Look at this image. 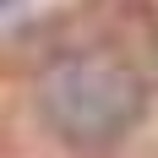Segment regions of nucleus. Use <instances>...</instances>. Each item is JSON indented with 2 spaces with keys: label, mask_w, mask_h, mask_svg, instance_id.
I'll return each mask as SVG.
<instances>
[{
  "label": "nucleus",
  "mask_w": 158,
  "mask_h": 158,
  "mask_svg": "<svg viewBox=\"0 0 158 158\" xmlns=\"http://www.w3.org/2000/svg\"><path fill=\"white\" fill-rule=\"evenodd\" d=\"M38 109L60 142L82 153H104L136 131L147 93L126 65L104 60V55H65L38 77Z\"/></svg>",
  "instance_id": "obj_1"
},
{
  "label": "nucleus",
  "mask_w": 158,
  "mask_h": 158,
  "mask_svg": "<svg viewBox=\"0 0 158 158\" xmlns=\"http://www.w3.org/2000/svg\"><path fill=\"white\" fill-rule=\"evenodd\" d=\"M0 6H11V0H0Z\"/></svg>",
  "instance_id": "obj_2"
}]
</instances>
